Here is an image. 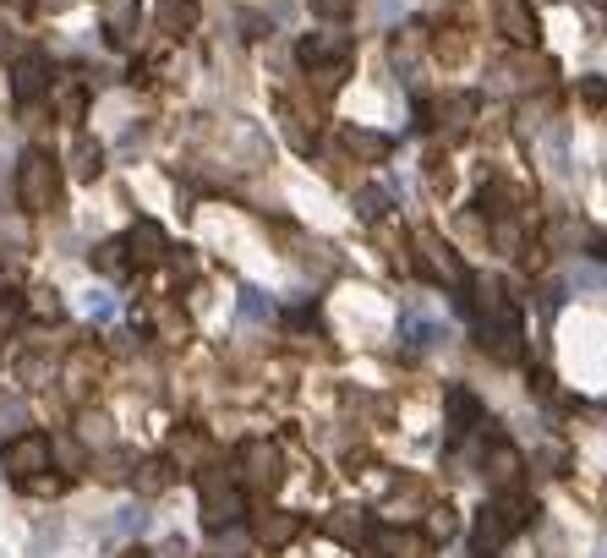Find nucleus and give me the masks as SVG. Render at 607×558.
Returning <instances> with one entry per match:
<instances>
[{"mask_svg": "<svg viewBox=\"0 0 607 558\" xmlns=\"http://www.w3.org/2000/svg\"><path fill=\"white\" fill-rule=\"evenodd\" d=\"M586 104H607V77H586Z\"/></svg>", "mask_w": 607, "mask_h": 558, "instance_id": "obj_31", "label": "nucleus"}, {"mask_svg": "<svg viewBox=\"0 0 607 558\" xmlns=\"http://www.w3.org/2000/svg\"><path fill=\"white\" fill-rule=\"evenodd\" d=\"M44 83H50V61L44 55H28V61H17V77H11V93H17L22 104L28 99H39Z\"/></svg>", "mask_w": 607, "mask_h": 558, "instance_id": "obj_6", "label": "nucleus"}, {"mask_svg": "<svg viewBox=\"0 0 607 558\" xmlns=\"http://www.w3.org/2000/svg\"><path fill=\"white\" fill-rule=\"evenodd\" d=\"M329 537H340V542H361V537H367V526H361V509H340V515L329 520Z\"/></svg>", "mask_w": 607, "mask_h": 558, "instance_id": "obj_12", "label": "nucleus"}, {"mask_svg": "<svg viewBox=\"0 0 607 558\" xmlns=\"http://www.w3.org/2000/svg\"><path fill=\"white\" fill-rule=\"evenodd\" d=\"M121 558H148V553H121Z\"/></svg>", "mask_w": 607, "mask_h": 558, "instance_id": "obj_34", "label": "nucleus"}, {"mask_svg": "<svg viewBox=\"0 0 607 558\" xmlns=\"http://www.w3.org/2000/svg\"><path fill=\"white\" fill-rule=\"evenodd\" d=\"M405 340H411V345H438L443 329L433 318H416V312H411V318H405Z\"/></svg>", "mask_w": 607, "mask_h": 558, "instance_id": "obj_16", "label": "nucleus"}, {"mask_svg": "<svg viewBox=\"0 0 607 558\" xmlns=\"http://www.w3.org/2000/svg\"><path fill=\"white\" fill-rule=\"evenodd\" d=\"M241 465H247V487H258V493H268L279 482V449L263 444V438L241 449Z\"/></svg>", "mask_w": 607, "mask_h": 558, "instance_id": "obj_5", "label": "nucleus"}, {"mask_svg": "<svg viewBox=\"0 0 607 558\" xmlns=\"http://www.w3.org/2000/svg\"><path fill=\"white\" fill-rule=\"evenodd\" d=\"M148 526V515H143V504H126V509H115V531H126V537H137V531Z\"/></svg>", "mask_w": 607, "mask_h": 558, "instance_id": "obj_24", "label": "nucleus"}, {"mask_svg": "<svg viewBox=\"0 0 607 558\" xmlns=\"http://www.w3.org/2000/svg\"><path fill=\"white\" fill-rule=\"evenodd\" d=\"M471 416H476V400L465 389H454L449 394V422H454V433H465V422H471Z\"/></svg>", "mask_w": 607, "mask_h": 558, "instance_id": "obj_19", "label": "nucleus"}, {"mask_svg": "<svg viewBox=\"0 0 607 558\" xmlns=\"http://www.w3.org/2000/svg\"><path fill=\"white\" fill-rule=\"evenodd\" d=\"M137 482H143V493H165V482H170V465H165V460H148Z\"/></svg>", "mask_w": 607, "mask_h": 558, "instance_id": "obj_23", "label": "nucleus"}, {"mask_svg": "<svg viewBox=\"0 0 607 558\" xmlns=\"http://www.w3.org/2000/svg\"><path fill=\"white\" fill-rule=\"evenodd\" d=\"M268 312H274V307H268V296H263V290H247V296H241V318H268Z\"/></svg>", "mask_w": 607, "mask_h": 558, "instance_id": "obj_26", "label": "nucleus"}, {"mask_svg": "<svg viewBox=\"0 0 607 558\" xmlns=\"http://www.w3.org/2000/svg\"><path fill=\"white\" fill-rule=\"evenodd\" d=\"M422 247H427V263H433V274H443V279H460V263H454V252L443 247L438 236H427Z\"/></svg>", "mask_w": 607, "mask_h": 558, "instance_id": "obj_13", "label": "nucleus"}, {"mask_svg": "<svg viewBox=\"0 0 607 558\" xmlns=\"http://www.w3.org/2000/svg\"><path fill=\"white\" fill-rule=\"evenodd\" d=\"M525 520H531V504H525V498H498V504H487L482 515H476V526H471V553L493 558Z\"/></svg>", "mask_w": 607, "mask_h": 558, "instance_id": "obj_1", "label": "nucleus"}, {"mask_svg": "<svg viewBox=\"0 0 607 558\" xmlns=\"http://www.w3.org/2000/svg\"><path fill=\"white\" fill-rule=\"evenodd\" d=\"M597 558H607V548H597Z\"/></svg>", "mask_w": 607, "mask_h": 558, "instance_id": "obj_35", "label": "nucleus"}, {"mask_svg": "<svg viewBox=\"0 0 607 558\" xmlns=\"http://www.w3.org/2000/svg\"><path fill=\"white\" fill-rule=\"evenodd\" d=\"M126 252H132L137 263H159V258H165V230H159L154 219L132 225V236H126Z\"/></svg>", "mask_w": 607, "mask_h": 558, "instance_id": "obj_7", "label": "nucleus"}, {"mask_svg": "<svg viewBox=\"0 0 607 558\" xmlns=\"http://www.w3.org/2000/svg\"><path fill=\"white\" fill-rule=\"evenodd\" d=\"M345 50H350V39H345V33H312V39H301V61H307V66L340 61Z\"/></svg>", "mask_w": 607, "mask_h": 558, "instance_id": "obj_9", "label": "nucleus"}, {"mask_svg": "<svg viewBox=\"0 0 607 558\" xmlns=\"http://www.w3.org/2000/svg\"><path fill=\"white\" fill-rule=\"evenodd\" d=\"M498 17H504V33L515 44H536V11L525 6V0H504V6H498Z\"/></svg>", "mask_w": 607, "mask_h": 558, "instance_id": "obj_8", "label": "nucleus"}, {"mask_svg": "<svg viewBox=\"0 0 607 558\" xmlns=\"http://www.w3.org/2000/svg\"><path fill=\"white\" fill-rule=\"evenodd\" d=\"M50 455H55V444L44 433H17L6 444V471L17 476V482H28V476L50 471Z\"/></svg>", "mask_w": 607, "mask_h": 558, "instance_id": "obj_3", "label": "nucleus"}, {"mask_svg": "<svg viewBox=\"0 0 607 558\" xmlns=\"http://www.w3.org/2000/svg\"><path fill=\"white\" fill-rule=\"evenodd\" d=\"M427 537H433V542H449L454 537V509H433V515H427Z\"/></svg>", "mask_w": 607, "mask_h": 558, "instance_id": "obj_22", "label": "nucleus"}, {"mask_svg": "<svg viewBox=\"0 0 607 558\" xmlns=\"http://www.w3.org/2000/svg\"><path fill=\"white\" fill-rule=\"evenodd\" d=\"M22 487H33V493H44V498H55V493H61V476H28V482H22Z\"/></svg>", "mask_w": 607, "mask_h": 558, "instance_id": "obj_27", "label": "nucleus"}, {"mask_svg": "<svg viewBox=\"0 0 607 558\" xmlns=\"http://www.w3.org/2000/svg\"><path fill=\"white\" fill-rule=\"evenodd\" d=\"M33 307H39V318H55V312H61V301H55V290H39V301H33Z\"/></svg>", "mask_w": 607, "mask_h": 558, "instance_id": "obj_32", "label": "nucleus"}, {"mask_svg": "<svg viewBox=\"0 0 607 558\" xmlns=\"http://www.w3.org/2000/svg\"><path fill=\"white\" fill-rule=\"evenodd\" d=\"M22 427H28V405H22V400H0V433L17 438Z\"/></svg>", "mask_w": 607, "mask_h": 558, "instance_id": "obj_18", "label": "nucleus"}, {"mask_svg": "<svg viewBox=\"0 0 607 558\" xmlns=\"http://www.w3.org/2000/svg\"><path fill=\"white\" fill-rule=\"evenodd\" d=\"M154 17H159V33H192L197 6H192V0H159Z\"/></svg>", "mask_w": 607, "mask_h": 558, "instance_id": "obj_10", "label": "nucleus"}, {"mask_svg": "<svg viewBox=\"0 0 607 558\" xmlns=\"http://www.w3.org/2000/svg\"><path fill=\"white\" fill-rule=\"evenodd\" d=\"M110 312H115V301L104 296V290H99V296H88V318H99V323H104Z\"/></svg>", "mask_w": 607, "mask_h": 558, "instance_id": "obj_30", "label": "nucleus"}, {"mask_svg": "<svg viewBox=\"0 0 607 558\" xmlns=\"http://www.w3.org/2000/svg\"><path fill=\"white\" fill-rule=\"evenodd\" d=\"M378 548L389 553V558H411L416 548H422V542H416L411 531H378Z\"/></svg>", "mask_w": 607, "mask_h": 558, "instance_id": "obj_15", "label": "nucleus"}, {"mask_svg": "<svg viewBox=\"0 0 607 558\" xmlns=\"http://www.w3.org/2000/svg\"><path fill=\"white\" fill-rule=\"evenodd\" d=\"M66 6V0H39V11H61Z\"/></svg>", "mask_w": 607, "mask_h": 558, "instance_id": "obj_33", "label": "nucleus"}, {"mask_svg": "<svg viewBox=\"0 0 607 558\" xmlns=\"http://www.w3.org/2000/svg\"><path fill=\"white\" fill-rule=\"evenodd\" d=\"M356 203H361V219H378L383 214V192H361Z\"/></svg>", "mask_w": 607, "mask_h": 558, "instance_id": "obj_29", "label": "nucleus"}, {"mask_svg": "<svg viewBox=\"0 0 607 558\" xmlns=\"http://www.w3.org/2000/svg\"><path fill=\"white\" fill-rule=\"evenodd\" d=\"M318 17H350V0H312Z\"/></svg>", "mask_w": 607, "mask_h": 558, "instance_id": "obj_28", "label": "nucleus"}, {"mask_svg": "<svg viewBox=\"0 0 607 558\" xmlns=\"http://www.w3.org/2000/svg\"><path fill=\"white\" fill-rule=\"evenodd\" d=\"M296 537V515H263L258 520V542L263 548H279V542Z\"/></svg>", "mask_w": 607, "mask_h": 558, "instance_id": "obj_11", "label": "nucleus"}, {"mask_svg": "<svg viewBox=\"0 0 607 558\" xmlns=\"http://www.w3.org/2000/svg\"><path fill=\"white\" fill-rule=\"evenodd\" d=\"M520 471V455L515 449H493V460H487V476H498V482H509V476Z\"/></svg>", "mask_w": 607, "mask_h": 558, "instance_id": "obj_20", "label": "nucleus"}, {"mask_svg": "<svg viewBox=\"0 0 607 558\" xmlns=\"http://www.w3.org/2000/svg\"><path fill=\"white\" fill-rule=\"evenodd\" d=\"M241 509L247 504H241V487L230 482V476H203V515H208V526L225 531Z\"/></svg>", "mask_w": 607, "mask_h": 558, "instance_id": "obj_4", "label": "nucleus"}, {"mask_svg": "<svg viewBox=\"0 0 607 558\" xmlns=\"http://www.w3.org/2000/svg\"><path fill=\"white\" fill-rule=\"evenodd\" d=\"M93 269H99V274H121L126 269V241H104L99 258H93Z\"/></svg>", "mask_w": 607, "mask_h": 558, "instance_id": "obj_17", "label": "nucleus"}, {"mask_svg": "<svg viewBox=\"0 0 607 558\" xmlns=\"http://www.w3.org/2000/svg\"><path fill=\"white\" fill-rule=\"evenodd\" d=\"M569 279H575V285H586V290H602L607 285V269H597V263H575V274H569Z\"/></svg>", "mask_w": 607, "mask_h": 558, "instance_id": "obj_25", "label": "nucleus"}, {"mask_svg": "<svg viewBox=\"0 0 607 558\" xmlns=\"http://www.w3.org/2000/svg\"><path fill=\"white\" fill-rule=\"evenodd\" d=\"M99 159H104V148L93 143V137H77V181L99 176Z\"/></svg>", "mask_w": 607, "mask_h": 558, "instance_id": "obj_14", "label": "nucleus"}, {"mask_svg": "<svg viewBox=\"0 0 607 558\" xmlns=\"http://www.w3.org/2000/svg\"><path fill=\"white\" fill-rule=\"evenodd\" d=\"M17 318H22V296L17 290H0V334L17 329Z\"/></svg>", "mask_w": 607, "mask_h": 558, "instance_id": "obj_21", "label": "nucleus"}, {"mask_svg": "<svg viewBox=\"0 0 607 558\" xmlns=\"http://www.w3.org/2000/svg\"><path fill=\"white\" fill-rule=\"evenodd\" d=\"M55 192H61V170H55V159L50 154H22V165H17V197L33 208V214H44V208L55 203Z\"/></svg>", "mask_w": 607, "mask_h": 558, "instance_id": "obj_2", "label": "nucleus"}]
</instances>
